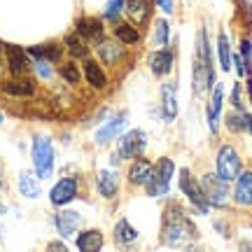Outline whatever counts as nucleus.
<instances>
[{"label":"nucleus","instance_id":"5","mask_svg":"<svg viewBox=\"0 0 252 252\" xmlns=\"http://www.w3.org/2000/svg\"><path fill=\"white\" fill-rule=\"evenodd\" d=\"M33 163H35V171L40 178H49L54 171V150H52L49 138L45 135H37L33 143Z\"/></svg>","mask_w":252,"mask_h":252},{"label":"nucleus","instance_id":"15","mask_svg":"<svg viewBox=\"0 0 252 252\" xmlns=\"http://www.w3.org/2000/svg\"><path fill=\"white\" fill-rule=\"evenodd\" d=\"M84 77H87V82H89L94 89H105V87H108L105 70H103V68H100V63L94 61V59L84 61Z\"/></svg>","mask_w":252,"mask_h":252},{"label":"nucleus","instance_id":"24","mask_svg":"<svg viewBox=\"0 0 252 252\" xmlns=\"http://www.w3.org/2000/svg\"><path fill=\"white\" fill-rule=\"evenodd\" d=\"M124 124H126V117H124V115L115 117L108 126H103V128L98 131V143H110V140H112V138H115V135H117L119 131L124 128Z\"/></svg>","mask_w":252,"mask_h":252},{"label":"nucleus","instance_id":"20","mask_svg":"<svg viewBox=\"0 0 252 252\" xmlns=\"http://www.w3.org/2000/svg\"><path fill=\"white\" fill-rule=\"evenodd\" d=\"M28 54L40 59V61H59L63 54V47L56 45V42H49V45H37V47H28Z\"/></svg>","mask_w":252,"mask_h":252},{"label":"nucleus","instance_id":"41","mask_svg":"<svg viewBox=\"0 0 252 252\" xmlns=\"http://www.w3.org/2000/svg\"><path fill=\"white\" fill-rule=\"evenodd\" d=\"M0 119H2V117H0Z\"/></svg>","mask_w":252,"mask_h":252},{"label":"nucleus","instance_id":"22","mask_svg":"<svg viewBox=\"0 0 252 252\" xmlns=\"http://www.w3.org/2000/svg\"><path fill=\"white\" fill-rule=\"evenodd\" d=\"M2 91L7 96H33L35 94V84L31 80H9L2 82Z\"/></svg>","mask_w":252,"mask_h":252},{"label":"nucleus","instance_id":"32","mask_svg":"<svg viewBox=\"0 0 252 252\" xmlns=\"http://www.w3.org/2000/svg\"><path fill=\"white\" fill-rule=\"evenodd\" d=\"M157 42L161 47L168 45V21H163V19L157 21Z\"/></svg>","mask_w":252,"mask_h":252},{"label":"nucleus","instance_id":"6","mask_svg":"<svg viewBox=\"0 0 252 252\" xmlns=\"http://www.w3.org/2000/svg\"><path fill=\"white\" fill-rule=\"evenodd\" d=\"M180 191L185 196L198 208V213L201 215H208V210H210V203H208L206 194H203V189L198 185L194 178H191V173L189 168H180Z\"/></svg>","mask_w":252,"mask_h":252},{"label":"nucleus","instance_id":"3","mask_svg":"<svg viewBox=\"0 0 252 252\" xmlns=\"http://www.w3.org/2000/svg\"><path fill=\"white\" fill-rule=\"evenodd\" d=\"M173 173H175V163H173L168 157L159 159L157 166H154L150 182L145 185V187H147V194H150V196H166V194H168V185H171Z\"/></svg>","mask_w":252,"mask_h":252},{"label":"nucleus","instance_id":"7","mask_svg":"<svg viewBox=\"0 0 252 252\" xmlns=\"http://www.w3.org/2000/svg\"><path fill=\"white\" fill-rule=\"evenodd\" d=\"M201 189H203V194H206L210 206H224L226 198H229L226 180H222L217 173H208V175H203V178H201Z\"/></svg>","mask_w":252,"mask_h":252},{"label":"nucleus","instance_id":"4","mask_svg":"<svg viewBox=\"0 0 252 252\" xmlns=\"http://www.w3.org/2000/svg\"><path fill=\"white\" fill-rule=\"evenodd\" d=\"M215 168L222 180H226V182L236 180V175L241 173V157H238V152H236L231 145H222L220 147V152L215 157Z\"/></svg>","mask_w":252,"mask_h":252},{"label":"nucleus","instance_id":"17","mask_svg":"<svg viewBox=\"0 0 252 252\" xmlns=\"http://www.w3.org/2000/svg\"><path fill=\"white\" fill-rule=\"evenodd\" d=\"M119 191V178L112 171H100L98 173V194L105 198H115Z\"/></svg>","mask_w":252,"mask_h":252},{"label":"nucleus","instance_id":"13","mask_svg":"<svg viewBox=\"0 0 252 252\" xmlns=\"http://www.w3.org/2000/svg\"><path fill=\"white\" fill-rule=\"evenodd\" d=\"M222 103H224V87L217 84V87H213V98L208 105V126H210L213 133H217V119L222 112Z\"/></svg>","mask_w":252,"mask_h":252},{"label":"nucleus","instance_id":"27","mask_svg":"<svg viewBox=\"0 0 252 252\" xmlns=\"http://www.w3.org/2000/svg\"><path fill=\"white\" fill-rule=\"evenodd\" d=\"M65 47L72 56H87L89 54V47L84 42V37L80 33H72V35H65Z\"/></svg>","mask_w":252,"mask_h":252},{"label":"nucleus","instance_id":"28","mask_svg":"<svg viewBox=\"0 0 252 252\" xmlns=\"http://www.w3.org/2000/svg\"><path fill=\"white\" fill-rule=\"evenodd\" d=\"M98 54H100V59H103L105 63H115V61H119V59L124 56V49L117 47V45H110V42H100Z\"/></svg>","mask_w":252,"mask_h":252},{"label":"nucleus","instance_id":"34","mask_svg":"<svg viewBox=\"0 0 252 252\" xmlns=\"http://www.w3.org/2000/svg\"><path fill=\"white\" fill-rule=\"evenodd\" d=\"M241 54H243L245 68H248V72H250V59H252V42L250 40H241Z\"/></svg>","mask_w":252,"mask_h":252},{"label":"nucleus","instance_id":"35","mask_svg":"<svg viewBox=\"0 0 252 252\" xmlns=\"http://www.w3.org/2000/svg\"><path fill=\"white\" fill-rule=\"evenodd\" d=\"M231 103H234V110H243V103H241V87L236 84L234 91H231Z\"/></svg>","mask_w":252,"mask_h":252},{"label":"nucleus","instance_id":"12","mask_svg":"<svg viewBox=\"0 0 252 252\" xmlns=\"http://www.w3.org/2000/svg\"><path fill=\"white\" fill-rule=\"evenodd\" d=\"M150 68L157 77H163V75H168L173 70V52L171 49H159V52H154L150 56Z\"/></svg>","mask_w":252,"mask_h":252},{"label":"nucleus","instance_id":"21","mask_svg":"<svg viewBox=\"0 0 252 252\" xmlns=\"http://www.w3.org/2000/svg\"><path fill=\"white\" fill-rule=\"evenodd\" d=\"M77 248L82 252H96L103 248V234L98 229H89V231H82L77 238Z\"/></svg>","mask_w":252,"mask_h":252},{"label":"nucleus","instance_id":"25","mask_svg":"<svg viewBox=\"0 0 252 252\" xmlns=\"http://www.w3.org/2000/svg\"><path fill=\"white\" fill-rule=\"evenodd\" d=\"M115 37H117L122 45H135V42L140 40V33H138V28H133L131 24H117Z\"/></svg>","mask_w":252,"mask_h":252},{"label":"nucleus","instance_id":"10","mask_svg":"<svg viewBox=\"0 0 252 252\" xmlns=\"http://www.w3.org/2000/svg\"><path fill=\"white\" fill-rule=\"evenodd\" d=\"M234 201L238 206H252V171H243L236 175Z\"/></svg>","mask_w":252,"mask_h":252},{"label":"nucleus","instance_id":"31","mask_svg":"<svg viewBox=\"0 0 252 252\" xmlns=\"http://www.w3.org/2000/svg\"><path fill=\"white\" fill-rule=\"evenodd\" d=\"M59 72H61V77L68 82V84H77V82H80V70H77L75 63H65V65H61Z\"/></svg>","mask_w":252,"mask_h":252},{"label":"nucleus","instance_id":"30","mask_svg":"<svg viewBox=\"0 0 252 252\" xmlns=\"http://www.w3.org/2000/svg\"><path fill=\"white\" fill-rule=\"evenodd\" d=\"M126 7H128V14L135 21H143L147 17V2L145 0H126Z\"/></svg>","mask_w":252,"mask_h":252},{"label":"nucleus","instance_id":"11","mask_svg":"<svg viewBox=\"0 0 252 252\" xmlns=\"http://www.w3.org/2000/svg\"><path fill=\"white\" fill-rule=\"evenodd\" d=\"M5 52H7V63H9V72L14 75V77H24L28 72V59H26V52L17 45H7L5 47Z\"/></svg>","mask_w":252,"mask_h":252},{"label":"nucleus","instance_id":"26","mask_svg":"<svg viewBox=\"0 0 252 252\" xmlns=\"http://www.w3.org/2000/svg\"><path fill=\"white\" fill-rule=\"evenodd\" d=\"M217 56H220V68L222 70H231V52H229V37L226 33H220L217 37Z\"/></svg>","mask_w":252,"mask_h":252},{"label":"nucleus","instance_id":"23","mask_svg":"<svg viewBox=\"0 0 252 252\" xmlns=\"http://www.w3.org/2000/svg\"><path fill=\"white\" fill-rule=\"evenodd\" d=\"M115 241L117 245H131L138 241V231L128 224V220H119L117 226H115Z\"/></svg>","mask_w":252,"mask_h":252},{"label":"nucleus","instance_id":"14","mask_svg":"<svg viewBox=\"0 0 252 252\" xmlns=\"http://www.w3.org/2000/svg\"><path fill=\"white\" fill-rule=\"evenodd\" d=\"M154 166L147 159H135L133 166L128 168V182L131 185H147L150 178H152Z\"/></svg>","mask_w":252,"mask_h":252},{"label":"nucleus","instance_id":"9","mask_svg":"<svg viewBox=\"0 0 252 252\" xmlns=\"http://www.w3.org/2000/svg\"><path fill=\"white\" fill-rule=\"evenodd\" d=\"M75 196H77V182L72 180V178H63L61 182H56L54 189H52V194H49L54 206H65V203L72 201Z\"/></svg>","mask_w":252,"mask_h":252},{"label":"nucleus","instance_id":"29","mask_svg":"<svg viewBox=\"0 0 252 252\" xmlns=\"http://www.w3.org/2000/svg\"><path fill=\"white\" fill-rule=\"evenodd\" d=\"M19 187H21V194L28 198H35L37 194H40V187H37V182L33 175H28V173H24L21 175V180H19Z\"/></svg>","mask_w":252,"mask_h":252},{"label":"nucleus","instance_id":"2","mask_svg":"<svg viewBox=\"0 0 252 252\" xmlns=\"http://www.w3.org/2000/svg\"><path fill=\"white\" fill-rule=\"evenodd\" d=\"M215 84V70H213V56L208 47V35L201 28L196 35V61H194V94H203Z\"/></svg>","mask_w":252,"mask_h":252},{"label":"nucleus","instance_id":"16","mask_svg":"<svg viewBox=\"0 0 252 252\" xmlns=\"http://www.w3.org/2000/svg\"><path fill=\"white\" fill-rule=\"evenodd\" d=\"M161 112L166 122H173L178 115V100H175V84H163L161 87Z\"/></svg>","mask_w":252,"mask_h":252},{"label":"nucleus","instance_id":"39","mask_svg":"<svg viewBox=\"0 0 252 252\" xmlns=\"http://www.w3.org/2000/svg\"><path fill=\"white\" fill-rule=\"evenodd\" d=\"M0 215H2V203H0Z\"/></svg>","mask_w":252,"mask_h":252},{"label":"nucleus","instance_id":"1","mask_svg":"<svg viewBox=\"0 0 252 252\" xmlns=\"http://www.w3.org/2000/svg\"><path fill=\"white\" fill-rule=\"evenodd\" d=\"M163 241L168 245H182L187 241H194L196 238V229L191 224V220L185 215V210L180 206H171L166 208V217H163Z\"/></svg>","mask_w":252,"mask_h":252},{"label":"nucleus","instance_id":"8","mask_svg":"<svg viewBox=\"0 0 252 252\" xmlns=\"http://www.w3.org/2000/svg\"><path fill=\"white\" fill-rule=\"evenodd\" d=\"M145 147H147V135L143 131H128V133L119 140V157H124V159H135V157H140L145 152Z\"/></svg>","mask_w":252,"mask_h":252},{"label":"nucleus","instance_id":"40","mask_svg":"<svg viewBox=\"0 0 252 252\" xmlns=\"http://www.w3.org/2000/svg\"><path fill=\"white\" fill-rule=\"evenodd\" d=\"M0 49H2V45H0Z\"/></svg>","mask_w":252,"mask_h":252},{"label":"nucleus","instance_id":"19","mask_svg":"<svg viewBox=\"0 0 252 252\" xmlns=\"http://www.w3.org/2000/svg\"><path fill=\"white\" fill-rule=\"evenodd\" d=\"M56 226H59V234L61 236H72L80 226V215L72 213V210H61L56 215Z\"/></svg>","mask_w":252,"mask_h":252},{"label":"nucleus","instance_id":"36","mask_svg":"<svg viewBox=\"0 0 252 252\" xmlns=\"http://www.w3.org/2000/svg\"><path fill=\"white\" fill-rule=\"evenodd\" d=\"M157 5H159L163 12H168V14L173 12V0H157Z\"/></svg>","mask_w":252,"mask_h":252},{"label":"nucleus","instance_id":"33","mask_svg":"<svg viewBox=\"0 0 252 252\" xmlns=\"http://www.w3.org/2000/svg\"><path fill=\"white\" fill-rule=\"evenodd\" d=\"M122 7H124V0H110L108 12H105V19L115 21V19L119 17V12H122Z\"/></svg>","mask_w":252,"mask_h":252},{"label":"nucleus","instance_id":"18","mask_svg":"<svg viewBox=\"0 0 252 252\" xmlns=\"http://www.w3.org/2000/svg\"><path fill=\"white\" fill-rule=\"evenodd\" d=\"M77 33L84 40H100L103 37V24H100V19L84 17L77 21Z\"/></svg>","mask_w":252,"mask_h":252},{"label":"nucleus","instance_id":"37","mask_svg":"<svg viewBox=\"0 0 252 252\" xmlns=\"http://www.w3.org/2000/svg\"><path fill=\"white\" fill-rule=\"evenodd\" d=\"M49 248H52V250H65L63 243H49Z\"/></svg>","mask_w":252,"mask_h":252},{"label":"nucleus","instance_id":"38","mask_svg":"<svg viewBox=\"0 0 252 252\" xmlns=\"http://www.w3.org/2000/svg\"><path fill=\"white\" fill-rule=\"evenodd\" d=\"M248 94H250V100H252V77L248 80Z\"/></svg>","mask_w":252,"mask_h":252}]
</instances>
